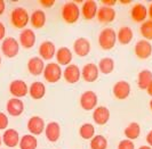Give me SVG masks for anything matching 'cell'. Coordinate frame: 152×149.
I'll use <instances>...</instances> for the list:
<instances>
[{
	"label": "cell",
	"instance_id": "1",
	"mask_svg": "<svg viewBox=\"0 0 152 149\" xmlns=\"http://www.w3.org/2000/svg\"><path fill=\"white\" fill-rule=\"evenodd\" d=\"M30 22V15L28 10L23 7H16L10 13V23L16 29H25L28 23Z\"/></svg>",
	"mask_w": 152,
	"mask_h": 149
},
{
	"label": "cell",
	"instance_id": "2",
	"mask_svg": "<svg viewBox=\"0 0 152 149\" xmlns=\"http://www.w3.org/2000/svg\"><path fill=\"white\" fill-rule=\"evenodd\" d=\"M80 9H79V6L77 5L75 1H69V2H65L62 7L61 10V15L62 18L65 21L69 24H73L78 21L79 16H80Z\"/></svg>",
	"mask_w": 152,
	"mask_h": 149
},
{
	"label": "cell",
	"instance_id": "3",
	"mask_svg": "<svg viewBox=\"0 0 152 149\" xmlns=\"http://www.w3.org/2000/svg\"><path fill=\"white\" fill-rule=\"evenodd\" d=\"M117 41V33L112 27H105L99 32V43L102 49L110 50L112 49Z\"/></svg>",
	"mask_w": 152,
	"mask_h": 149
},
{
	"label": "cell",
	"instance_id": "4",
	"mask_svg": "<svg viewBox=\"0 0 152 149\" xmlns=\"http://www.w3.org/2000/svg\"><path fill=\"white\" fill-rule=\"evenodd\" d=\"M42 74H44L46 81L50 83H55L61 79V76L63 75V71L61 69V66L57 63L50 61V63L45 65Z\"/></svg>",
	"mask_w": 152,
	"mask_h": 149
},
{
	"label": "cell",
	"instance_id": "5",
	"mask_svg": "<svg viewBox=\"0 0 152 149\" xmlns=\"http://www.w3.org/2000/svg\"><path fill=\"white\" fill-rule=\"evenodd\" d=\"M1 51L8 58H14L20 51V42L13 37H7L2 40Z\"/></svg>",
	"mask_w": 152,
	"mask_h": 149
},
{
	"label": "cell",
	"instance_id": "6",
	"mask_svg": "<svg viewBox=\"0 0 152 149\" xmlns=\"http://www.w3.org/2000/svg\"><path fill=\"white\" fill-rule=\"evenodd\" d=\"M79 101H80V106L84 108L85 111H91L96 107L99 98H97V95L94 91L87 90V91L81 93Z\"/></svg>",
	"mask_w": 152,
	"mask_h": 149
},
{
	"label": "cell",
	"instance_id": "7",
	"mask_svg": "<svg viewBox=\"0 0 152 149\" xmlns=\"http://www.w3.org/2000/svg\"><path fill=\"white\" fill-rule=\"evenodd\" d=\"M9 92L14 98H21L29 93V87L23 80H14L9 84Z\"/></svg>",
	"mask_w": 152,
	"mask_h": 149
},
{
	"label": "cell",
	"instance_id": "8",
	"mask_svg": "<svg viewBox=\"0 0 152 149\" xmlns=\"http://www.w3.org/2000/svg\"><path fill=\"white\" fill-rule=\"evenodd\" d=\"M134 51L138 58L146 59L152 55V45L150 43V41H148L145 39L138 40L134 47Z\"/></svg>",
	"mask_w": 152,
	"mask_h": 149
},
{
	"label": "cell",
	"instance_id": "9",
	"mask_svg": "<svg viewBox=\"0 0 152 149\" xmlns=\"http://www.w3.org/2000/svg\"><path fill=\"white\" fill-rule=\"evenodd\" d=\"M28 130L30 134L32 135H38V134H41L42 131H45V121L42 117H40L38 115H34V116H31L29 121H28Z\"/></svg>",
	"mask_w": 152,
	"mask_h": 149
},
{
	"label": "cell",
	"instance_id": "10",
	"mask_svg": "<svg viewBox=\"0 0 152 149\" xmlns=\"http://www.w3.org/2000/svg\"><path fill=\"white\" fill-rule=\"evenodd\" d=\"M99 75V69L96 64L94 63H88L85 64L84 67L81 68V76L86 82H94L97 80Z\"/></svg>",
	"mask_w": 152,
	"mask_h": 149
},
{
	"label": "cell",
	"instance_id": "11",
	"mask_svg": "<svg viewBox=\"0 0 152 149\" xmlns=\"http://www.w3.org/2000/svg\"><path fill=\"white\" fill-rule=\"evenodd\" d=\"M63 77L69 83H76L81 77V69L76 64H69L63 69Z\"/></svg>",
	"mask_w": 152,
	"mask_h": 149
},
{
	"label": "cell",
	"instance_id": "12",
	"mask_svg": "<svg viewBox=\"0 0 152 149\" xmlns=\"http://www.w3.org/2000/svg\"><path fill=\"white\" fill-rule=\"evenodd\" d=\"M91 41L84 37L78 38V39L75 40V42H73V50L80 57L87 56L89 54V51H91Z\"/></svg>",
	"mask_w": 152,
	"mask_h": 149
},
{
	"label": "cell",
	"instance_id": "13",
	"mask_svg": "<svg viewBox=\"0 0 152 149\" xmlns=\"http://www.w3.org/2000/svg\"><path fill=\"white\" fill-rule=\"evenodd\" d=\"M112 91H113L114 97L117 99H120V100L126 99L130 93V84L125 80H120V81L114 83Z\"/></svg>",
	"mask_w": 152,
	"mask_h": 149
},
{
	"label": "cell",
	"instance_id": "14",
	"mask_svg": "<svg viewBox=\"0 0 152 149\" xmlns=\"http://www.w3.org/2000/svg\"><path fill=\"white\" fill-rule=\"evenodd\" d=\"M110 119V111L105 106H97L93 109V119L96 124L104 125Z\"/></svg>",
	"mask_w": 152,
	"mask_h": 149
},
{
	"label": "cell",
	"instance_id": "15",
	"mask_svg": "<svg viewBox=\"0 0 152 149\" xmlns=\"http://www.w3.org/2000/svg\"><path fill=\"white\" fill-rule=\"evenodd\" d=\"M56 54V47L54 45V42L46 40L42 41L40 46H39V55L40 58H42L44 60H49L52 59Z\"/></svg>",
	"mask_w": 152,
	"mask_h": 149
},
{
	"label": "cell",
	"instance_id": "16",
	"mask_svg": "<svg viewBox=\"0 0 152 149\" xmlns=\"http://www.w3.org/2000/svg\"><path fill=\"white\" fill-rule=\"evenodd\" d=\"M1 138H2V142L9 148L17 146L20 143V139H21L18 131L15 129H6L4 134L1 135Z\"/></svg>",
	"mask_w": 152,
	"mask_h": 149
},
{
	"label": "cell",
	"instance_id": "17",
	"mask_svg": "<svg viewBox=\"0 0 152 149\" xmlns=\"http://www.w3.org/2000/svg\"><path fill=\"white\" fill-rule=\"evenodd\" d=\"M36 33L33 32L32 29H24L20 33V45L25 49H30L36 43Z\"/></svg>",
	"mask_w": 152,
	"mask_h": 149
},
{
	"label": "cell",
	"instance_id": "18",
	"mask_svg": "<svg viewBox=\"0 0 152 149\" xmlns=\"http://www.w3.org/2000/svg\"><path fill=\"white\" fill-rule=\"evenodd\" d=\"M6 109L12 116H20L24 112V103L20 98H10L6 104Z\"/></svg>",
	"mask_w": 152,
	"mask_h": 149
},
{
	"label": "cell",
	"instance_id": "19",
	"mask_svg": "<svg viewBox=\"0 0 152 149\" xmlns=\"http://www.w3.org/2000/svg\"><path fill=\"white\" fill-rule=\"evenodd\" d=\"M130 16H132V20L134 22H137V23L145 22V18L148 16V8L145 7L143 4L137 2L130 9Z\"/></svg>",
	"mask_w": 152,
	"mask_h": 149
},
{
	"label": "cell",
	"instance_id": "20",
	"mask_svg": "<svg viewBox=\"0 0 152 149\" xmlns=\"http://www.w3.org/2000/svg\"><path fill=\"white\" fill-rule=\"evenodd\" d=\"M97 10H99V7H97L96 1L86 0V1H84L83 6H81L80 13L83 14L84 18H86V20H93L95 16L97 15Z\"/></svg>",
	"mask_w": 152,
	"mask_h": 149
},
{
	"label": "cell",
	"instance_id": "21",
	"mask_svg": "<svg viewBox=\"0 0 152 149\" xmlns=\"http://www.w3.org/2000/svg\"><path fill=\"white\" fill-rule=\"evenodd\" d=\"M97 20L102 23H111L114 21L117 13L113 7H107V6H101L97 10Z\"/></svg>",
	"mask_w": 152,
	"mask_h": 149
},
{
	"label": "cell",
	"instance_id": "22",
	"mask_svg": "<svg viewBox=\"0 0 152 149\" xmlns=\"http://www.w3.org/2000/svg\"><path fill=\"white\" fill-rule=\"evenodd\" d=\"M46 138L52 142L57 141L61 137V127L57 122H49L45 127Z\"/></svg>",
	"mask_w": 152,
	"mask_h": 149
},
{
	"label": "cell",
	"instance_id": "23",
	"mask_svg": "<svg viewBox=\"0 0 152 149\" xmlns=\"http://www.w3.org/2000/svg\"><path fill=\"white\" fill-rule=\"evenodd\" d=\"M55 57H56L57 64L60 66L61 65L68 66L69 64H71V60L73 58V55H72V51L69 49L68 47H61V48L56 49Z\"/></svg>",
	"mask_w": 152,
	"mask_h": 149
},
{
	"label": "cell",
	"instance_id": "24",
	"mask_svg": "<svg viewBox=\"0 0 152 149\" xmlns=\"http://www.w3.org/2000/svg\"><path fill=\"white\" fill-rule=\"evenodd\" d=\"M44 68H45L44 59L40 58L39 56L31 57L28 60V69L32 75H40L44 72Z\"/></svg>",
	"mask_w": 152,
	"mask_h": 149
},
{
	"label": "cell",
	"instance_id": "25",
	"mask_svg": "<svg viewBox=\"0 0 152 149\" xmlns=\"http://www.w3.org/2000/svg\"><path fill=\"white\" fill-rule=\"evenodd\" d=\"M29 93H30L31 98H33L36 100L41 99L46 95V85L40 81L32 82L29 87Z\"/></svg>",
	"mask_w": 152,
	"mask_h": 149
},
{
	"label": "cell",
	"instance_id": "26",
	"mask_svg": "<svg viewBox=\"0 0 152 149\" xmlns=\"http://www.w3.org/2000/svg\"><path fill=\"white\" fill-rule=\"evenodd\" d=\"M30 23L34 29H41L46 24V13L42 9H36L30 16Z\"/></svg>",
	"mask_w": 152,
	"mask_h": 149
},
{
	"label": "cell",
	"instance_id": "27",
	"mask_svg": "<svg viewBox=\"0 0 152 149\" xmlns=\"http://www.w3.org/2000/svg\"><path fill=\"white\" fill-rule=\"evenodd\" d=\"M21 149H37L38 147V140L32 134H24L20 139L18 143Z\"/></svg>",
	"mask_w": 152,
	"mask_h": 149
},
{
	"label": "cell",
	"instance_id": "28",
	"mask_svg": "<svg viewBox=\"0 0 152 149\" xmlns=\"http://www.w3.org/2000/svg\"><path fill=\"white\" fill-rule=\"evenodd\" d=\"M133 39V30L129 26H121L117 32V40L121 45H128Z\"/></svg>",
	"mask_w": 152,
	"mask_h": 149
},
{
	"label": "cell",
	"instance_id": "29",
	"mask_svg": "<svg viewBox=\"0 0 152 149\" xmlns=\"http://www.w3.org/2000/svg\"><path fill=\"white\" fill-rule=\"evenodd\" d=\"M152 81V72L150 69H142L138 73V77H137V84L140 87V89L146 90L148 85L150 84Z\"/></svg>",
	"mask_w": 152,
	"mask_h": 149
},
{
	"label": "cell",
	"instance_id": "30",
	"mask_svg": "<svg viewBox=\"0 0 152 149\" xmlns=\"http://www.w3.org/2000/svg\"><path fill=\"white\" fill-rule=\"evenodd\" d=\"M125 135H126V138L128 139V140H135L137 139L138 137H140V133H141V127H140V124L137 123V122H132L129 123L127 127L125 129Z\"/></svg>",
	"mask_w": 152,
	"mask_h": 149
},
{
	"label": "cell",
	"instance_id": "31",
	"mask_svg": "<svg viewBox=\"0 0 152 149\" xmlns=\"http://www.w3.org/2000/svg\"><path fill=\"white\" fill-rule=\"evenodd\" d=\"M97 67L103 74H110L114 69V60L111 57H103L99 61Z\"/></svg>",
	"mask_w": 152,
	"mask_h": 149
},
{
	"label": "cell",
	"instance_id": "32",
	"mask_svg": "<svg viewBox=\"0 0 152 149\" xmlns=\"http://www.w3.org/2000/svg\"><path fill=\"white\" fill-rule=\"evenodd\" d=\"M79 134L85 140H89L95 135V127L91 123H84L79 127Z\"/></svg>",
	"mask_w": 152,
	"mask_h": 149
},
{
	"label": "cell",
	"instance_id": "33",
	"mask_svg": "<svg viewBox=\"0 0 152 149\" xmlns=\"http://www.w3.org/2000/svg\"><path fill=\"white\" fill-rule=\"evenodd\" d=\"M91 149H107V139L104 135H102V134L94 135L91 139Z\"/></svg>",
	"mask_w": 152,
	"mask_h": 149
},
{
	"label": "cell",
	"instance_id": "34",
	"mask_svg": "<svg viewBox=\"0 0 152 149\" xmlns=\"http://www.w3.org/2000/svg\"><path fill=\"white\" fill-rule=\"evenodd\" d=\"M140 31H141V34L143 35L145 40H152V21L151 20H148L145 22L142 23L141 27H140Z\"/></svg>",
	"mask_w": 152,
	"mask_h": 149
},
{
	"label": "cell",
	"instance_id": "35",
	"mask_svg": "<svg viewBox=\"0 0 152 149\" xmlns=\"http://www.w3.org/2000/svg\"><path fill=\"white\" fill-rule=\"evenodd\" d=\"M118 149H135V145L132 140L124 139L118 143Z\"/></svg>",
	"mask_w": 152,
	"mask_h": 149
},
{
	"label": "cell",
	"instance_id": "36",
	"mask_svg": "<svg viewBox=\"0 0 152 149\" xmlns=\"http://www.w3.org/2000/svg\"><path fill=\"white\" fill-rule=\"evenodd\" d=\"M8 123H9L8 116L5 113L0 112V130H6L8 127Z\"/></svg>",
	"mask_w": 152,
	"mask_h": 149
},
{
	"label": "cell",
	"instance_id": "37",
	"mask_svg": "<svg viewBox=\"0 0 152 149\" xmlns=\"http://www.w3.org/2000/svg\"><path fill=\"white\" fill-rule=\"evenodd\" d=\"M5 35H6V26L2 22H0V41L5 39Z\"/></svg>",
	"mask_w": 152,
	"mask_h": 149
},
{
	"label": "cell",
	"instance_id": "38",
	"mask_svg": "<svg viewBox=\"0 0 152 149\" xmlns=\"http://www.w3.org/2000/svg\"><path fill=\"white\" fill-rule=\"evenodd\" d=\"M40 4L44 6V7H52L55 4V0H40Z\"/></svg>",
	"mask_w": 152,
	"mask_h": 149
},
{
	"label": "cell",
	"instance_id": "39",
	"mask_svg": "<svg viewBox=\"0 0 152 149\" xmlns=\"http://www.w3.org/2000/svg\"><path fill=\"white\" fill-rule=\"evenodd\" d=\"M102 2H103V6H107V7H112L115 4L114 0H102Z\"/></svg>",
	"mask_w": 152,
	"mask_h": 149
},
{
	"label": "cell",
	"instance_id": "40",
	"mask_svg": "<svg viewBox=\"0 0 152 149\" xmlns=\"http://www.w3.org/2000/svg\"><path fill=\"white\" fill-rule=\"evenodd\" d=\"M146 142L149 143V146L152 148V130L149 131V133L146 134Z\"/></svg>",
	"mask_w": 152,
	"mask_h": 149
},
{
	"label": "cell",
	"instance_id": "41",
	"mask_svg": "<svg viewBox=\"0 0 152 149\" xmlns=\"http://www.w3.org/2000/svg\"><path fill=\"white\" fill-rule=\"evenodd\" d=\"M5 9H6V4L4 0H0V16L5 13Z\"/></svg>",
	"mask_w": 152,
	"mask_h": 149
},
{
	"label": "cell",
	"instance_id": "42",
	"mask_svg": "<svg viewBox=\"0 0 152 149\" xmlns=\"http://www.w3.org/2000/svg\"><path fill=\"white\" fill-rule=\"evenodd\" d=\"M148 16L150 17V20L152 21V2L149 5V7H148Z\"/></svg>",
	"mask_w": 152,
	"mask_h": 149
},
{
	"label": "cell",
	"instance_id": "43",
	"mask_svg": "<svg viewBox=\"0 0 152 149\" xmlns=\"http://www.w3.org/2000/svg\"><path fill=\"white\" fill-rule=\"evenodd\" d=\"M146 91H148V93H149L150 96H152V81L150 82V84L148 85V88H146Z\"/></svg>",
	"mask_w": 152,
	"mask_h": 149
},
{
	"label": "cell",
	"instance_id": "44",
	"mask_svg": "<svg viewBox=\"0 0 152 149\" xmlns=\"http://www.w3.org/2000/svg\"><path fill=\"white\" fill-rule=\"evenodd\" d=\"M138 149H152V148L150 147V146H141Z\"/></svg>",
	"mask_w": 152,
	"mask_h": 149
},
{
	"label": "cell",
	"instance_id": "45",
	"mask_svg": "<svg viewBox=\"0 0 152 149\" xmlns=\"http://www.w3.org/2000/svg\"><path fill=\"white\" fill-rule=\"evenodd\" d=\"M150 108H151V111H152V99L150 100Z\"/></svg>",
	"mask_w": 152,
	"mask_h": 149
},
{
	"label": "cell",
	"instance_id": "46",
	"mask_svg": "<svg viewBox=\"0 0 152 149\" xmlns=\"http://www.w3.org/2000/svg\"><path fill=\"white\" fill-rule=\"evenodd\" d=\"M1 143H2V138H1V135H0V146H1Z\"/></svg>",
	"mask_w": 152,
	"mask_h": 149
},
{
	"label": "cell",
	"instance_id": "47",
	"mask_svg": "<svg viewBox=\"0 0 152 149\" xmlns=\"http://www.w3.org/2000/svg\"><path fill=\"white\" fill-rule=\"evenodd\" d=\"M0 66H1V55H0Z\"/></svg>",
	"mask_w": 152,
	"mask_h": 149
},
{
	"label": "cell",
	"instance_id": "48",
	"mask_svg": "<svg viewBox=\"0 0 152 149\" xmlns=\"http://www.w3.org/2000/svg\"><path fill=\"white\" fill-rule=\"evenodd\" d=\"M0 149H5V148H0Z\"/></svg>",
	"mask_w": 152,
	"mask_h": 149
}]
</instances>
